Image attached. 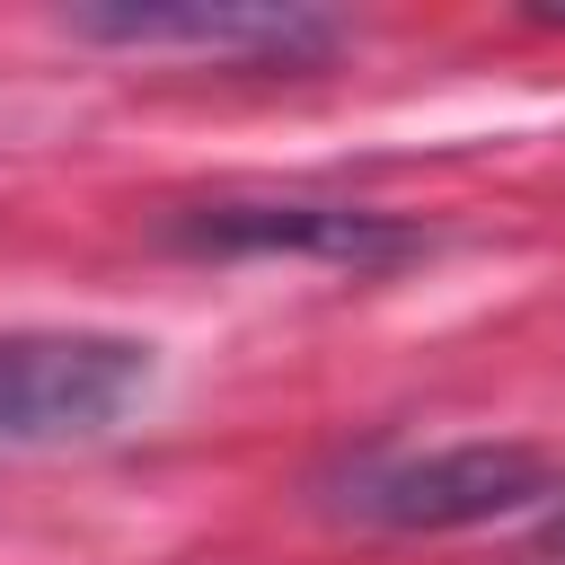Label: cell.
I'll return each mask as SVG.
<instances>
[{"label":"cell","mask_w":565,"mask_h":565,"mask_svg":"<svg viewBox=\"0 0 565 565\" xmlns=\"http://www.w3.org/2000/svg\"><path fill=\"white\" fill-rule=\"evenodd\" d=\"M344 521L362 530H397V539H450V530H486V521H521V512H556L565 503V459L539 441H441V450H388V459H353L327 494Z\"/></svg>","instance_id":"1"},{"label":"cell","mask_w":565,"mask_h":565,"mask_svg":"<svg viewBox=\"0 0 565 565\" xmlns=\"http://www.w3.org/2000/svg\"><path fill=\"white\" fill-rule=\"evenodd\" d=\"M150 344L106 327H18L0 335V441L62 450L106 441L150 397Z\"/></svg>","instance_id":"2"},{"label":"cell","mask_w":565,"mask_h":565,"mask_svg":"<svg viewBox=\"0 0 565 565\" xmlns=\"http://www.w3.org/2000/svg\"><path fill=\"white\" fill-rule=\"evenodd\" d=\"M79 44H115V53H212V62H327L344 44V18L300 9V0H141V9H71L62 18Z\"/></svg>","instance_id":"3"},{"label":"cell","mask_w":565,"mask_h":565,"mask_svg":"<svg viewBox=\"0 0 565 565\" xmlns=\"http://www.w3.org/2000/svg\"><path fill=\"white\" fill-rule=\"evenodd\" d=\"M168 238L185 256H309V265H397L424 247L415 221L397 212H371V203H291V194H265V203H185L168 221Z\"/></svg>","instance_id":"4"}]
</instances>
